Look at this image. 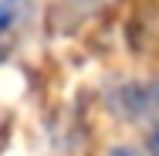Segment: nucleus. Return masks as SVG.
<instances>
[{"instance_id": "nucleus-1", "label": "nucleus", "mask_w": 159, "mask_h": 156, "mask_svg": "<svg viewBox=\"0 0 159 156\" xmlns=\"http://www.w3.org/2000/svg\"><path fill=\"white\" fill-rule=\"evenodd\" d=\"M125 105L135 112V116H156L159 119V82L125 88Z\"/></svg>"}, {"instance_id": "nucleus-2", "label": "nucleus", "mask_w": 159, "mask_h": 156, "mask_svg": "<svg viewBox=\"0 0 159 156\" xmlns=\"http://www.w3.org/2000/svg\"><path fill=\"white\" fill-rule=\"evenodd\" d=\"M146 146H149V156H159V129H152V132H149Z\"/></svg>"}, {"instance_id": "nucleus-3", "label": "nucleus", "mask_w": 159, "mask_h": 156, "mask_svg": "<svg viewBox=\"0 0 159 156\" xmlns=\"http://www.w3.org/2000/svg\"><path fill=\"white\" fill-rule=\"evenodd\" d=\"M105 156H139V153H135L132 146H112V149H108Z\"/></svg>"}]
</instances>
